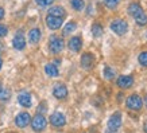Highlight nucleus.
Here are the masks:
<instances>
[{
	"instance_id": "obj_16",
	"label": "nucleus",
	"mask_w": 147,
	"mask_h": 133,
	"mask_svg": "<svg viewBox=\"0 0 147 133\" xmlns=\"http://www.w3.org/2000/svg\"><path fill=\"white\" fill-rule=\"evenodd\" d=\"M47 15H53V16H57V18H65L66 12H65V9H63L62 7L55 5V7H51V8H49V12H47Z\"/></svg>"
},
{
	"instance_id": "obj_29",
	"label": "nucleus",
	"mask_w": 147,
	"mask_h": 133,
	"mask_svg": "<svg viewBox=\"0 0 147 133\" xmlns=\"http://www.w3.org/2000/svg\"><path fill=\"white\" fill-rule=\"evenodd\" d=\"M3 18H4V8L0 7V20H1Z\"/></svg>"
},
{
	"instance_id": "obj_22",
	"label": "nucleus",
	"mask_w": 147,
	"mask_h": 133,
	"mask_svg": "<svg viewBox=\"0 0 147 133\" xmlns=\"http://www.w3.org/2000/svg\"><path fill=\"white\" fill-rule=\"evenodd\" d=\"M104 77L107 78V80H113V77H115V70L112 69V67H105L104 69Z\"/></svg>"
},
{
	"instance_id": "obj_27",
	"label": "nucleus",
	"mask_w": 147,
	"mask_h": 133,
	"mask_svg": "<svg viewBox=\"0 0 147 133\" xmlns=\"http://www.w3.org/2000/svg\"><path fill=\"white\" fill-rule=\"evenodd\" d=\"M7 32H8V30H7V27L4 26V24H0V38H3V36L7 35Z\"/></svg>"
},
{
	"instance_id": "obj_31",
	"label": "nucleus",
	"mask_w": 147,
	"mask_h": 133,
	"mask_svg": "<svg viewBox=\"0 0 147 133\" xmlns=\"http://www.w3.org/2000/svg\"><path fill=\"white\" fill-rule=\"evenodd\" d=\"M3 51V44H1V42H0V53Z\"/></svg>"
},
{
	"instance_id": "obj_6",
	"label": "nucleus",
	"mask_w": 147,
	"mask_h": 133,
	"mask_svg": "<svg viewBox=\"0 0 147 133\" xmlns=\"http://www.w3.org/2000/svg\"><path fill=\"white\" fill-rule=\"evenodd\" d=\"M46 125H47V121H46V118L40 113H38L31 121V126L34 132H42L46 128Z\"/></svg>"
},
{
	"instance_id": "obj_19",
	"label": "nucleus",
	"mask_w": 147,
	"mask_h": 133,
	"mask_svg": "<svg viewBox=\"0 0 147 133\" xmlns=\"http://www.w3.org/2000/svg\"><path fill=\"white\" fill-rule=\"evenodd\" d=\"M92 35H93L94 38H98V36L102 35V26L101 24L94 23L93 26H92Z\"/></svg>"
},
{
	"instance_id": "obj_11",
	"label": "nucleus",
	"mask_w": 147,
	"mask_h": 133,
	"mask_svg": "<svg viewBox=\"0 0 147 133\" xmlns=\"http://www.w3.org/2000/svg\"><path fill=\"white\" fill-rule=\"evenodd\" d=\"M117 86L120 89H129L134 84V78L131 76H120L117 78Z\"/></svg>"
},
{
	"instance_id": "obj_9",
	"label": "nucleus",
	"mask_w": 147,
	"mask_h": 133,
	"mask_svg": "<svg viewBox=\"0 0 147 133\" xmlns=\"http://www.w3.org/2000/svg\"><path fill=\"white\" fill-rule=\"evenodd\" d=\"M30 121H31L30 114H28L27 112H23V113H19V114L16 116L15 124H16V126H19V128H26L27 125L30 124Z\"/></svg>"
},
{
	"instance_id": "obj_12",
	"label": "nucleus",
	"mask_w": 147,
	"mask_h": 133,
	"mask_svg": "<svg viewBox=\"0 0 147 133\" xmlns=\"http://www.w3.org/2000/svg\"><path fill=\"white\" fill-rule=\"evenodd\" d=\"M12 44L16 50H23L26 47V39H24V35H23L22 32H18L15 35V38L12 40Z\"/></svg>"
},
{
	"instance_id": "obj_17",
	"label": "nucleus",
	"mask_w": 147,
	"mask_h": 133,
	"mask_svg": "<svg viewBox=\"0 0 147 133\" xmlns=\"http://www.w3.org/2000/svg\"><path fill=\"white\" fill-rule=\"evenodd\" d=\"M40 39V30L39 28H32L30 34H28V40L31 43H38Z\"/></svg>"
},
{
	"instance_id": "obj_14",
	"label": "nucleus",
	"mask_w": 147,
	"mask_h": 133,
	"mask_svg": "<svg viewBox=\"0 0 147 133\" xmlns=\"http://www.w3.org/2000/svg\"><path fill=\"white\" fill-rule=\"evenodd\" d=\"M93 63H94V58L92 54H84L82 57H81V66L84 67V69H92L93 67Z\"/></svg>"
},
{
	"instance_id": "obj_7",
	"label": "nucleus",
	"mask_w": 147,
	"mask_h": 133,
	"mask_svg": "<svg viewBox=\"0 0 147 133\" xmlns=\"http://www.w3.org/2000/svg\"><path fill=\"white\" fill-rule=\"evenodd\" d=\"M50 124L53 125L54 128H62L63 125L66 124V118H65V116L62 113L55 112V113L50 116Z\"/></svg>"
},
{
	"instance_id": "obj_3",
	"label": "nucleus",
	"mask_w": 147,
	"mask_h": 133,
	"mask_svg": "<svg viewBox=\"0 0 147 133\" xmlns=\"http://www.w3.org/2000/svg\"><path fill=\"white\" fill-rule=\"evenodd\" d=\"M63 46H65V43H63V40L59 36H51L50 38L49 49L53 54H59L63 50Z\"/></svg>"
},
{
	"instance_id": "obj_35",
	"label": "nucleus",
	"mask_w": 147,
	"mask_h": 133,
	"mask_svg": "<svg viewBox=\"0 0 147 133\" xmlns=\"http://www.w3.org/2000/svg\"><path fill=\"white\" fill-rule=\"evenodd\" d=\"M1 89H3V88H1V82H0V90H1Z\"/></svg>"
},
{
	"instance_id": "obj_33",
	"label": "nucleus",
	"mask_w": 147,
	"mask_h": 133,
	"mask_svg": "<svg viewBox=\"0 0 147 133\" xmlns=\"http://www.w3.org/2000/svg\"><path fill=\"white\" fill-rule=\"evenodd\" d=\"M107 133H117V132H112V130H108Z\"/></svg>"
},
{
	"instance_id": "obj_1",
	"label": "nucleus",
	"mask_w": 147,
	"mask_h": 133,
	"mask_svg": "<svg viewBox=\"0 0 147 133\" xmlns=\"http://www.w3.org/2000/svg\"><path fill=\"white\" fill-rule=\"evenodd\" d=\"M128 13L135 19V22L138 23L139 26H146L147 24V15L144 13L139 3H135V1L131 3L128 5Z\"/></svg>"
},
{
	"instance_id": "obj_23",
	"label": "nucleus",
	"mask_w": 147,
	"mask_h": 133,
	"mask_svg": "<svg viewBox=\"0 0 147 133\" xmlns=\"http://www.w3.org/2000/svg\"><path fill=\"white\" fill-rule=\"evenodd\" d=\"M138 61H139V63H140L143 67H147V51H143V53L139 55Z\"/></svg>"
},
{
	"instance_id": "obj_10",
	"label": "nucleus",
	"mask_w": 147,
	"mask_h": 133,
	"mask_svg": "<svg viewBox=\"0 0 147 133\" xmlns=\"http://www.w3.org/2000/svg\"><path fill=\"white\" fill-rule=\"evenodd\" d=\"M53 94L54 97L58 98V100H63V98L67 97V89L63 84H57L53 89Z\"/></svg>"
},
{
	"instance_id": "obj_26",
	"label": "nucleus",
	"mask_w": 147,
	"mask_h": 133,
	"mask_svg": "<svg viewBox=\"0 0 147 133\" xmlns=\"http://www.w3.org/2000/svg\"><path fill=\"white\" fill-rule=\"evenodd\" d=\"M36 4L40 5V7H47V5H50L51 3H53L54 0H35Z\"/></svg>"
},
{
	"instance_id": "obj_15",
	"label": "nucleus",
	"mask_w": 147,
	"mask_h": 133,
	"mask_svg": "<svg viewBox=\"0 0 147 133\" xmlns=\"http://www.w3.org/2000/svg\"><path fill=\"white\" fill-rule=\"evenodd\" d=\"M69 49L71 50V51H74V53H77V51H80L81 47H82V40H81L80 36H73L70 40H69Z\"/></svg>"
},
{
	"instance_id": "obj_5",
	"label": "nucleus",
	"mask_w": 147,
	"mask_h": 133,
	"mask_svg": "<svg viewBox=\"0 0 147 133\" xmlns=\"http://www.w3.org/2000/svg\"><path fill=\"white\" fill-rule=\"evenodd\" d=\"M125 105H127V108L131 109V110H140L143 106L142 98L139 97L138 94H132V96H129V97L127 98Z\"/></svg>"
},
{
	"instance_id": "obj_20",
	"label": "nucleus",
	"mask_w": 147,
	"mask_h": 133,
	"mask_svg": "<svg viewBox=\"0 0 147 133\" xmlns=\"http://www.w3.org/2000/svg\"><path fill=\"white\" fill-rule=\"evenodd\" d=\"M77 28V24L74 22H69L66 26L63 27V35H69L70 32H73Z\"/></svg>"
},
{
	"instance_id": "obj_24",
	"label": "nucleus",
	"mask_w": 147,
	"mask_h": 133,
	"mask_svg": "<svg viewBox=\"0 0 147 133\" xmlns=\"http://www.w3.org/2000/svg\"><path fill=\"white\" fill-rule=\"evenodd\" d=\"M104 3H105V5H107L108 8H116L117 7V4L120 3V0H104Z\"/></svg>"
},
{
	"instance_id": "obj_34",
	"label": "nucleus",
	"mask_w": 147,
	"mask_h": 133,
	"mask_svg": "<svg viewBox=\"0 0 147 133\" xmlns=\"http://www.w3.org/2000/svg\"><path fill=\"white\" fill-rule=\"evenodd\" d=\"M144 132L147 133V125H146V126H144Z\"/></svg>"
},
{
	"instance_id": "obj_8",
	"label": "nucleus",
	"mask_w": 147,
	"mask_h": 133,
	"mask_svg": "<svg viewBox=\"0 0 147 133\" xmlns=\"http://www.w3.org/2000/svg\"><path fill=\"white\" fill-rule=\"evenodd\" d=\"M63 23V18H57V16H53V15H47L46 16V24L50 30H58L59 27L62 26Z\"/></svg>"
},
{
	"instance_id": "obj_21",
	"label": "nucleus",
	"mask_w": 147,
	"mask_h": 133,
	"mask_svg": "<svg viewBox=\"0 0 147 133\" xmlns=\"http://www.w3.org/2000/svg\"><path fill=\"white\" fill-rule=\"evenodd\" d=\"M71 7L76 9V11H81L84 8V0H71Z\"/></svg>"
},
{
	"instance_id": "obj_36",
	"label": "nucleus",
	"mask_w": 147,
	"mask_h": 133,
	"mask_svg": "<svg viewBox=\"0 0 147 133\" xmlns=\"http://www.w3.org/2000/svg\"><path fill=\"white\" fill-rule=\"evenodd\" d=\"M146 102H147V96H146Z\"/></svg>"
},
{
	"instance_id": "obj_4",
	"label": "nucleus",
	"mask_w": 147,
	"mask_h": 133,
	"mask_svg": "<svg viewBox=\"0 0 147 133\" xmlns=\"http://www.w3.org/2000/svg\"><path fill=\"white\" fill-rule=\"evenodd\" d=\"M121 126V114L119 112H116L109 117L108 120V130H112V132H117Z\"/></svg>"
},
{
	"instance_id": "obj_13",
	"label": "nucleus",
	"mask_w": 147,
	"mask_h": 133,
	"mask_svg": "<svg viewBox=\"0 0 147 133\" xmlns=\"http://www.w3.org/2000/svg\"><path fill=\"white\" fill-rule=\"evenodd\" d=\"M18 101H19V104L24 108L31 106V96H30L28 92H22V93L18 96Z\"/></svg>"
},
{
	"instance_id": "obj_32",
	"label": "nucleus",
	"mask_w": 147,
	"mask_h": 133,
	"mask_svg": "<svg viewBox=\"0 0 147 133\" xmlns=\"http://www.w3.org/2000/svg\"><path fill=\"white\" fill-rule=\"evenodd\" d=\"M1 66H3V59L0 58V69H1Z\"/></svg>"
},
{
	"instance_id": "obj_18",
	"label": "nucleus",
	"mask_w": 147,
	"mask_h": 133,
	"mask_svg": "<svg viewBox=\"0 0 147 133\" xmlns=\"http://www.w3.org/2000/svg\"><path fill=\"white\" fill-rule=\"evenodd\" d=\"M45 71H46V74H47L49 77H57L58 76V69H57V66H55L54 63H49V65H46Z\"/></svg>"
},
{
	"instance_id": "obj_2",
	"label": "nucleus",
	"mask_w": 147,
	"mask_h": 133,
	"mask_svg": "<svg viewBox=\"0 0 147 133\" xmlns=\"http://www.w3.org/2000/svg\"><path fill=\"white\" fill-rule=\"evenodd\" d=\"M111 30L115 32V34H117V35L121 36L127 32V30H128V24H127V22L123 20V19H115V20L111 23Z\"/></svg>"
},
{
	"instance_id": "obj_28",
	"label": "nucleus",
	"mask_w": 147,
	"mask_h": 133,
	"mask_svg": "<svg viewBox=\"0 0 147 133\" xmlns=\"http://www.w3.org/2000/svg\"><path fill=\"white\" fill-rule=\"evenodd\" d=\"M38 110H39V113H40V112H46L45 104H40V106H39V109H38Z\"/></svg>"
},
{
	"instance_id": "obj_30",
	"label": "nucleus",
	"mask_w": 147,
	"mask_h": 133,
	"mask_svg": "<svg viewBox=\"0 0 147 133\" xmlns=\"http://www.w3.org/2000/svg\"><path fill=\"white\" fill-rule=\"evenodd\" d=\"M59 63H61V61H59V59H55V61H54V65H55V66H58Z\"/></svg>"
},
{
	"instance_id": "obj_25",
	"label": "nucleus",
	"mask_w": 147,
	"mask_h": 133,
	"mask_svg": "<svg viewBox=\"0 0 147 133\" xmlns=\"http://www.w3.org/2000/svg\"><path fill=\"white\" fill-rule=\"evenodd\" d=\"M9 90H4V89H1L0 90V101H5V100H8L9 98Z\"/></svg>"
}]
</instances>
